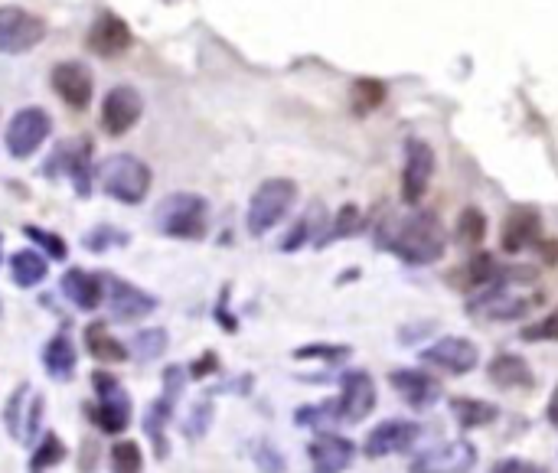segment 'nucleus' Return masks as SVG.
Wrapping results in <instances>:
<instances>
[{
	"label": "nucleus",
	"mask_w": 558,
	"mask_h": 473,
	"mask_svg": "<svg viewBox=\"0 0 558 473\" xmlns=\"http://www.w3.org/2000/svg\"><path fill=\"white\" fill-rule=\"evenodd\" d=\"M386 245L408 265H434L448 248V239H444L438 219L428 213H415L402 219L392 232H386Z\"/></svg>",
	"instance_id": "1"
},
{
	"label": "nucleus",
	"mask_w": 558,
	"mask_h": 473,
	"mask_svg": "<svg viewBox=\"0 0 558 473\" xmlns=\"http://www.w3.org/2000/svg\"><path fill=\"white\" fill-rule=\"evenodd\" d=\"M154 173L134 154H111L95 164V183L102 186V193L118 199L124 206H141L147 193H151Z\"/></svg>",
	"instance_id": "2"
},
{
	"label": "nucleus",
	"mask_w": 558,
	"mask_h": 473,
	"mask_svg": "<svg viewBox=\"0 0 558 473\" xmlns=\"http://www.w3.org/2000/svg\"><path fill=\"white\" fill-rule=\"evenodd\" d=\"M154 226L167 239L200 242L209 229V203L196 193H170L154 209Z\"/></svg>",
	"instance_id": "3"
},
{
	"label": "nucleus",
	"mask_w": 558,
	"mask_h": 473,
	"mask_svg": "<svg viewBox=\"0 0 558 473\" xmlns=\"http://www.w3.org/2000/svg\"><path fill=\"white\" fill-rule=\"evenodd\" d=\"M92 389H95V402L85 405V415H89L92 425L102 434H124L131 425V412L134 402L128 389L121 385L118 376H111L105 369L92 372Z\"/></svg>",
	"instance_id": "4"
},
{
	"label": "nucleus",
	"mask_w": 558,
	"mask_h": 473,
	"mask_svg": "<svg viewBox=\"0 0 558 473\" xmlns=\"http://www.w3.org/2000/svg\"><path fill=\"white\" fill-rule=\"evenodd\" d=\"M294 199H297L294 180H288V177H271V180H265V183L252 193V199H248V213H245L248 232H252L255 239H262V235H268L284 216L291 213Z\"/></svg>",
	"instance_id": "5"
},
{
	"label": "nucleus",
	"mask_w": 558,
	"mask_h": 473,
	"mask_svg": "<svg viewBox=\"0 0 558 473\" xmlns=\"http://www.w3.org/2000/svg\"><path fill=\"white\" fill-rule=\"evenodd\" d=\"M183 385H186V372L180 366H167L164 369V395L154 398L151 405H147L141 428L147 434V441L154 447V457L157 460H167L170 457V444H167V425L173 421V412H177V402L183 395Z\"/></svg>",
	"instance_id": "6"
},
{
	"label": "nucleus",
	"mask_w": 558,
	"mask_h": 473,
	"mask_svg": "<svg viewBox=\"0 0 558 473\" xmlns=\"http://www.w3.org/2000/svg\"><path fill=\"white\" fill-rule=\"evenodd\" d=\"M49 134H53V118H49L46 108H40V105L20 108L17 115L10 118L7 134H4L7 154L14 160H27L49 141Z\"/></svg>",
	"instance_id": "7"
},
{
	"label": "nucleus",
	"mask_w": 558,
	"mask_h": 473,
	"mask_svg": "<svg viewBox=\"0 0 558 473\" xmlns=\"http://www.w3.org/2000/svg\"><path fill=\"white\" fill-rule=\"evenodd\" d=\"M43 177H69L76 193L82 199L92 196V180H95V164H92V144L89 141H66L56 147V154L49 157V164L43 167Z\"/></svg>",
	"instance_id": "8"
},
{
	"label": "nucleus",
	"mask_w": 558,
	"mask_h": 473,
	"mask_svg": "<svg viewBox=\"0 0 558 473\" xmlns=\"http://www.w3.org/2000/svg\"><path fill=\"white\" fill-rule=\"evenodd\" d=\"M46 23L23 7H0V56L30 53L43 43Z\"/></svg>",
	"instance_id": "9"
},
{
	"label": "nucleus",
	"mask_w": 558,
	"mask_h": 473,
	"mask_svg": "<svg viewBox=\"0 0 558 473\" xmlns=\"http://www.w3.org/2000/svg\"><path fill=\"white\" fill-rule=\"evenodd\" d=\"M105 301H108V314L115 323H138L144 317H151L160 307L154 294H147L138 284L121 281L115 275H105Z\"/></svg>",
	"instance_id": "10"
},
{
	"label": "nucleus",
	"mask_w": 558,
	"mask_h": 473,
	"mask_svg": "<svg viewBox=\"0 0 558 473\" xmlns=\"http://www.w3.org/2000/svg\"><path fill=\"white\" fill-rule=\"evenodd\" d=\"M477 467V447L470 441H441L421 451L408 473H470Z\"/></svg>",
	"instance_id": "11"
},
{
	"label": "nucleus",
	"mask_w": 558,
	"mask_h": 473,
	"mask_svg": "<svg viewBox=\"0 0 558 473\" xmlns=\"http://www.w3.org/2000/svg\"><path fill=\"white\" fill-rule=\"evenodd\" d=\"M144 115V98L138 89H131V85H118V89H111L102 102V131L108 138H121V134H128L134 124L141 121Z\"/></svg>",
	"instance_id": "12"
},
{
	"label": "nucleus",
	"mask_w": 558,
	"mask_h": 473,
	"mask_svg": "<svg viewBox=\"0 0 558 473\" xmlns=\"http://www.w3.org/2000/svg\"><path fill=\"white\" fill-rule=\"evenodd\" d=\"M421 363L438 366L444 372H454V376H467L480 363V350L474 340L467 336H441L438 343H431L428 350H421Z\"/></svg>",
	"instance_id": "13"
},
{
	"label": "nucleus",
	"mask_w": 558,
	"mask_h": 473,
	"mask_svg": "<svg viewBox=\"0 0 558 473\" xmlns=\"http://www.w3.org/2000/svg\"><path fill=\"white\" fill-rule=\"evenodd\" d=\"M372 408H376V382H372V376L363 369L346 372L337 398V418L346 421V425H359V421L372 415Z\"/></svg>",
	"instance_id": "14"
},
{
	"label": "nucleus",
	"mask_w": 558,
	"mask_h": 473,
	"mask_svg": "<svg viewBox=\"0 0 558 473\" xmlns=\"http://www.w3.org/2000/svg\"><path fill=\"white\" fill-rule=\"evenodd\" d=\"M49 82H53V92L62 98V105L72 108V111H85L92 105V95H95V79L85 62H59V66L53 69V76H49Z\"/></svg>",
	"instance_id": "15"
},
{
	"label": "nucleus",
	"mask_w": 558,
	"mask_h": 473,
	"mask_svg": "<svg viewBox=\"0 0 558 473\" xmlns=\"http://www.w3.org/2000/svg\"><path fill=\"white\" fill-rule=\"evenodd\" d=\"M418 438H421V425H418V421L389 418V421H379V425L369 431V438L363 444V454L369 460H379V457H389V454H402Z\"/></svg>",
	"instance_id": "16"
},
{
	"label": "nucleus",
	"mask_w": 558,
	"mask_h": 473,
	"mask_svg": "<svg viewBox=\"0 0 558 473\" xmlns=\"http://www.w3.org/2000/svg\"><path fill=\"white\" fill-rule=\"evenodd\" d=\"M431 173H434L431 147L425 141H418V138H408V144H405V164H402V199H405L408 206H418L421 196L428 193Z\"/></svg>",
	"instance_id": "17"
},
{
	"label": "nucleus",
	"mask_w": 558,
	"mask_h": 473,
	"mask_svg": "<svg viewBox=\"0 0 558 473\" xmlns=\"http://www.w3.org/2000/svg\"><path fill=\"white\" fill-rule=\"evenodd\" d=\"M131 43H134L131 27L118 14L95 17V23L89 27V36H85V49H89L92 56H102V59L124 56L131 49Z\"/></svg>",
	"instance_id": "18"
},
{
	"label": "nucleus",
	"mask_w": 558,
	"mask_h": 473,
	"mask_svg": "<svg viewBox=\"0 0 558 473\" xmlns=\"http://www.w3.org/2000/svg\"><path fill=\"white\" fill-rule=\"evenodd\" d=\"M389 382L402 402L412 405L415 412H425V408L441 402V382L421 369H395L389 372Z\"/></svg>",
	"instance_id": "19"
},
{
	"label": "nucleus",
	"mask_w": 558,
	"mask_h": 473,
	"mask_svg": "<svg viewBox=\"0 0 558 473\" xmlns=\"http://www.w3.org/2000/svg\"><path fill=\"white\" fill-rule=\"evenodd\" d=\"M307 454H310V467H314V473H343L353 464L356 447H353V441H346L343 434L320 431L317 438L307 444Z\"/></svg>",
	"instance_id": "20"
},
{
	"label": "nucleus",
	"mask_w": 558,
	"mask_h": 473,
	"mask_svg": "<svg viewBox=\"0 0 558 473\" xmlns=\"http://www.w3.org/2000/svg\"><path fill=\"white\" fill-rule=\"evenodd\" d=\"M59 288L62 297L76 310H85V314H92L105 301V275H95V271H85V268H69L62 275Z\"/></svg>",
	"instance_id": "21"
},
{
	"label": "nucleus",
	"mask_w": 558,
	"mask_h": 473,
	"mask_svg": "<svg viewBox=\"0 0 558 473\" xmlns=\"http://www.w3.org/2000/svg\"><path fill=\"white\" fill-rule=\"evenodd\" d=\"M43 369L49 379L56 382H69L72 376H76V366H79V353H76V343L69 340L66 333H56L49 336V340L43 343Z\"/></svg>",
	"instance_id": "22"
},
{
	"label": "nucleus",
	"mask_w": 558,
	"mask_h": 473,
	"mask_svg": "<svg viewBox=\"0 0 558 473\" xmlns=\"http://www.w3.org/2000/svg\"><path fill=\"white\" fill-rule=\"evenodd\" d=\"M536 239H539V213L536 209L519 206L503 219V248L510 255L523 252V248H529Z\"/></svg>",
	"instance_id": "23"
},
{
	"label": "nucleus",
	"mask_w": 558,
	"mask_h": 473,
	"mask_svg": "<svg viewBox=\"0 0 558 473\" xmlns=\"http://www.w3.org/2000/svg\"><path fill=\"white\" fill-rule=\"evenodd\" d=\"M46 275H49V258L43 252H36V248H20V252L10 255V281L17 288L23 291L40 288Z\"/></svg>",
	"instance_id": "24"
},
{
	"label": "nucleus",
	"mask_w": 558,
	"mask_h": 473,
	"mask_svg": "<svg viewBox=\"0 0 558 473\" xmlns=\"http://www.w3.org/2000/svg\"><path fill=\"white\" fill-rule=\"evenodd\" d=\"M85 350H89L95 363H102V366L124 363V359L131 356L128 343L115 340V336L108 333L105 323H89V327H85Z\"/></svg>",
	"instance_id": "25"
},
{
	"label": "nucleus",
	"mask_w": 558,
	"mask_h": 473,
	"mask_svg": "<svg viewBox=\"0 0 558 473\" xmlns=\"http://www.w3.org/2000/svg\"><path fill=\"white\" fill-rule=\"evenodd\" d=\"M487 372L500 389H526V385H532V369L526 359L516 353H500Z\"/></svg>",
	"instance_id": "26"
},
{
	"label": "nucleus",
	"mask_w": 558,
	"mask_h": 473,
	"mask_svg": "<svg viewBox=\"0 0 558 473\" xmlns=\"http://www.w3.org/2000/svg\"><path fill=\"white\" fill-rule=\"evenodd\" d=\"M451 415L461 428H483L490 425V421H496V415H500V408L490 405V402H480V398H451Z\"/></svg>",
	"instance_id": "27"
},
{
	"label": "nucleus",
	"mask_w": 558,
	"mask_h": 473,
	"mask_svg": "<svg viewBox=\"0 0 558 473\" xmlns=\"http://www.w3.org/2000/svg\"><path fill=\"white\" fill-rule=\"evenodd\" d=\"M167 346H170V333L164 327H147V330L131 336L128 350L138 363H154V359H160L167 353Z\"/></svg>",
	"instance_id": "28"
},
{
	"label": "nucleus",
	"mask_w": 558,
	"mask_h": 473,
	"mask_svg": "<svg viewBox=\"0 0 558 473\" xmlns=\"http://www.w3.org/2000/svg\"><path fill=\"white\" fill-rule=\"evenodd\" d=\"M66 457H69L66 441H62L56 431H46L43 438L36 441L33 454H30V470H33V473H43V470H49V467H59Z\"/></svg>",
	"instance_id": "29"
},
{
	"label": "nucleus",
	"mask_w": 558,
	"mask_h": 473,
	"mask_svg": "<svg viewBox=\"0 0 558 473\" xmlns=\"http://www.w3.org/2000/svg\"><path fill=\"white\" fill-rule=\"evenodd\" d=\"M111 473H144V454L138 441H115L108 454Z\"/></svg>",
	"instance_id": "30"
},
{
	"label": "nucleus",
	"mask_w": 558,
	"mask_h": 473,
	"mask_svg": "<svg viewBox=\"0 0 558 473\" xmlns=\"http://www.w3.org/2000/svg\"><path fill=\"white\" fill-rule=\"evenodd\" d=\"M27 395H30V385L23 382L14 389V395L7 398L4 405V428L14 441L23 444V418H27Z\"/></svg>",
	"instance_id": "31"
},
{
	"label": "nucleus",
	"mask_w": 558,
	"mask_h": 473,
	"mask_svg": "<svg viewBox=\"0 0 558 473\" xmlns=\"http://www.w3.org/2000/svg\"><path fill=\"white\" fill-rule=\"evenodd\" d=\"M23 235H27V239H30L36 248H40V252H43L49 261H66L69 248H66V242H62L56 232L40 229V226H23Z\"/></svg>",
	"instance_id": "32"
},
{
	"label": "nucleus",
	"mask_w": 558,
	"mask_h": 473,
	"mask_svg": "<svg viewBox=\"0 0 558 473\" xmlns=\"http://www.w3.org/2000/svg\"><path fill=\"white\" fill-rule=\"evenodd\" d=\"M128 242H131L128 232H121L115 226H95V229L85 232V239H82V245L89 248V252H95V255H102V252H108V248H115V245H128Z\"/></svg>",
	"instance_id": "33"
},
{
	"label": "nucleus",
	"mask_w": 558,
	"mask_h": 473,
	"mask_svg": "<svg viewBox=\"0 0 558 473\" xmlns=\"http://www.w3.org/2000/svg\"><path fill=\"white\" fill-rule=\"evenodd\" d=\"M483 235H487V219H483L480 209L467 206L461 219H457V239H461L464 245H480Z\"/></svg>",
	"instance_id": "34"
},
{
	"label": "nucleus",
	"mask_w": 558,
	"mask_h": 473,
	"mask_svg": "<svg viewBox=\"0 0 558 473\" xmlns=\"http://www.w3.org/2000/svg\"><path fill=\"white\" fill-rule=\"evenodd\" d=\"M180 428H183V434H186L190 441L206 438V431L213 428V402H206V398H203V402H196L193 412H190V418H186Z\"/></svg>",
	"instance_id": "35"
},
{
	"label": "nucleus",
	"mask_w": 558,
	"mask_h": 473,
	"mask_svg": "<svg viewBox=\"0 0 558 473\" xmlns=\"http://www.w3.org/2000/svg\"><path fill=\"white\" fill-rule=\"evenodd\" d=\"M252 460H255V467L262 473H284V470H288V460H284V454L265 438L252 447Z\"/></svg>",
	"instance_id": "36"
},
{
	"label": "nucleus",
	"mask_w": 558,
	"mask_h": 473,
	"mask_svg": "<svg viewBox=\"0 0 558 473\" xmlns=\"http://www.w3.org/2000/svg\"><path fill=\"white\" fill-rule=\"evenodd\" d=\"M523 340L529 343H558V307L552 314H545L539 323H529L523 330Z\"/></svg>",
	"instance_id": "37"
},
{
	"label": "nucleus",
	"mask_w": 558,
	"mask_h": 473,
	"mask_svg": "<svg viewBox=\"0 0 558 473\" xmlns=\"http://www.w3.org/2000/svg\"><path fill=\"white\" fill-rule=\"evenodd\" d=\"M43 408H46V398H43V395H33V398H30V408H27V418H23V444L40 438Z\"/></svg>",
	"instance_id": "38"
},
{
	"label": "nucleus",
	"mask_w": 558,
	"mask_h": 473,
	"mask_svg": "<svg viewBox=\"0 0 558 473\" xmlns=\"http://www.w3.org/2000/svg\"><path fill=\"white\" fill-rule=\"evenodd\" d=\"M382 102V85L372 79H359L356 82V108L359 111H372Z\"/></svg>",
	"instance_id": "39"
},
{
	"label": "nucleus",
	"mask_w": 558,
	"mask_h": 473,
	"mask_svg": "<svg viewBox=\"0 0 558 473\" xmlns=\"http://www.w3.org/2000/svg\"><path fill=\"white\" fill-rule=\"evenodd\" d=\"M356 229H359V209H356V206H343L340 216H337V222H333L330 239H346V235H353ZM330 239H327V242H330Z\"/></svg>",
	"instance_id": "40"
},
{
	"label": "nucleus",
	"mask_w": 558,
	"mask_h": 473,
	"mask_svg": "<svg viewBox=\"0 0 558 473\" xmlns=\"http://www.w3.org/2000/svg\"><path fill=\"white\" fill-rule=\"evenodd\" d=\"M343 356H350L346 346H304V350H294V359H330V363H337Z\"/></svg>",
	"instance_id": "41"
},
{
	"label": "nucleus",
	"mask_w": 558,
	"mask_h": 473,
	"mask_svg": "<svg viewBox=\"0 0 558 473\" xmlns=\"http://www.w3.org/2000/svg\"><path fill=\"white\" fill-rule=\"evenodd\" d=\"M216 369H219V356H216V353H203V356L190 366V376H193V379H203V376H213Z\"/></svg>",
	"instance_id": "42"
},
{
	"label": "nucleus",
	"mask_w": 558,
	"mask_h": 473,
	"mask_svg": "<svg viewBox=\"0 0 558 473\" xmlns=\"http://www.w3.org/2000/svg\"><path fill=\"white\" fill-rule=\"evenodd\" d=\"M493 473H539L536 464H529V460H519V457H506L500 464L493 467Z\"/></svg>",
	"instance_id": "43"
},
{
	"label": "nucleus",
	"mask_w": 558,
	"mask_h": 473,
	"mask_svg": "<svg viewBox=\"0 0 558 473\" xmlns=\"http://www.w3.org/2000/svg\"><path fill=\"white\" fill-rule=\"evenodd\" d=\"M545 415H549V425L558 428V385H555V392L549 398V408H545Z\"/></svg>",
	"instance_id": "44"
},
{
	"label": "nucleus",
	"mask_w": 558,
	"mask_h": 473,
	"mask_svg": "<svg viewBox=\"0 0 558 473\" xmlns=\"http://www.w3.org/2000/svg\"><path fill=\"white\" fill-rule=\"evenodd\" d=\"M0 265H4V235H0Z\"/></svg>",
	"instance_id": "45"
}]
</instances>
